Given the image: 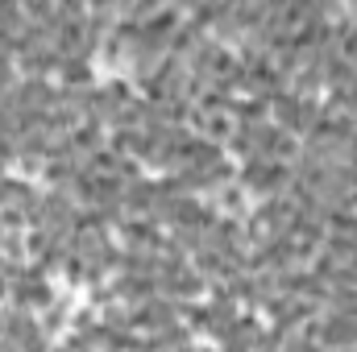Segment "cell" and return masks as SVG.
<instances>
[{
	"mask_svg": "<svg viewBox=\"0 0 357 352\" xmlns=\"http://www.w3.org/2000/svg\"><path fill=\"white\" fill-rule=\"evenodd\" d=\"M212 207L229 220H250V191L241 182H229V186L212 191Z\"/></svg>",
	"mask_w": 357,
	"mask_h": 352,
	"instance_id": "2",
	"label": "cell"
},
{
	"mask_svg": "<svg viewBox=\"0 0 357 352\" xmlns=\"http://www.w3.org/2000/svg\"><path fill=\"white\" fill-rule=\"evenodd\" d=\"M270 162H278V166H299L303 162V137H295V133H282L278 125H274V137H270V150H266Z\"/></svg>",
	"mask_w": 357,
	"mask_h": 352,
	"instance_id": "3",
	"label": "cell"
},
{
	"mask_svg": "<svg viewBox=\"0 0 357 352\" xmlns=\"http://www.w3.org/2000/svg\"><path fill=\"white\" fill-rule=\"evenodd\" d=\"M67 315H71V311H67V303H59V298H54V307H46V311H42V332H46V336H50V332H59V328L67 323Z\"/></svg>",
	"mask_w": 357,
	"mask_h": 352,
	"instance_id": "5",
	"label": "cell"
},
{
	"mask_svg": "<svg viewBox=\"0 0 357 352\" xmlns=\"http://www.w3.org/2000/svg\"><path fill=\"white\" fill-rule=\"evenodd\" d=\"M104 133H108V129H100V125H88V120H84V125L71 133V150H75L79 158H96L100 150H108V137H104Z\"/></svg>",
	"mask_w": 357,
	"mask_h": 352,
	"instance_id": "4",
	"label": "cell"
},
{
	"mask_svg": "<svg viewBox=\"0 0 357 352\" xmlns=\"http://www.w3.org/2000/svg\"><path fill=\"white\" fill-rule=\"evenodd\" d=\"M316 344L324 352H345V349H357V319L354 315H324L320 319V336Z\"/></svg>",
	"mask_w": 357,
	"mask_h": 352,
	"instance_id": "1",
	"label": "cell"
}]
</instances>
